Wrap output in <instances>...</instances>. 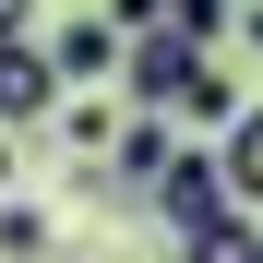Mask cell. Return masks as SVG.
Returning a JSON list of instances; mask_svg holds the SVG:
<instances>
[{"instance_id": "6da1fadb", "label": "cell", "mask_w": 263, "mask_h": 263, "mask_svg": "<svg viewBox=\"0 0 263 263\" xmlns=\"http://www.w3.org/2000/svg\"><path fill=\"white\" fill-rule=\"evenodd\" d=\"M203 60H215V48H192L180 24L132 36V48H120V108H132V120H180V96L203 84Z\"/></svg>"}, {"instance_id": "7a4b0ae2", "label": "cell", "mask_w": 263, "mask_h": 263, "mask_svg": "<svg viewBox=\"0 0 263 263\" xmlns=\"http://www.w3.org/2000/svg\"><path fill=\"white\" fill-rule=\"evenodd\" d=\"M144 215H156L180 251H192V239H215V228H239V192H228V167H215V144H180V167L156 180V203H144Z\"/></svg>"}, {"instance_id": "3957f363", "label": "cell", "mask_w": 263, "mask_h": 263, "mask_svg": "<svg viewBox=\"0 0 263 263\" xmlns=\"http://www.w3.org/2000/svg\"><path fill=\"white\" fill-rule=\"evenodd\" d=\"M60 108H72V84L48 60V36H36V48H0V132H12V144L60 132Z\"/></svg>"}, {"instance_id": "277c9868", "label": "cell", "mask_w": 263, "mask_h": 263, "mask_svg": "<svg viewBox=\"0 0 263 263\" xmlns=\"http://www.w3.org/2000/svg\"><path fill=\"white\" fill-rule=\"evenodd\" d=\"M120 48H132V36H120L108 12H72V24L48 36V60H60V84H72V96H96V84H120Z\"/></svg>"}, {"instance_id": "5b68a950", "label": "cell", "mask_w": 263, "mask_h": 263, "mask_svg": "<svg viewBox=\"0 0 263 263\" xmlns=\"http://www.w3.org/2000/svg\"><path fill=\"white\" fill-rule=\"evenodd\" d=\"M0 263H72V228H60L48 203L12 192V203H0Z\"/></svg>"}, {"instance_id": "8992f818", "label": "cell", "mask_w": 263, "mask_h": 263, "mask_svg": "<svg viewBox=\"0 0 263 263\" xmlns=\"http://www.w3.org/2000/svg\"><path fill=\"white\" fill-rule=\"evenodd\" d=\"M215 167H228V192H239V215H251V203H263V96L215 132Z\"/></svg>"}, {"instance_id": "52a82bcc", "label": "cell", "mask_w": 263, "mask_h": 263, "mask_svg": "<svg viewBox=\"0 0 263 263\" xmlns=\"http://www.w3.org/2000/svg\"><path fill=\"white\" fill-rule=\"evenodd\" d=\"M120 120H132V108H108V96H72V108H60V156H72V167H84V156H108V144H120Z\"/></svg>"}, {"instance_id": "ba28073f", "label": "cell", "mask_w": 263, "mask_h": 263, "mask_svg": "<svg viewBox=\"0 0 263 263\" xmlns=\"http://www.w3.org/2000/svg\"><path fill=\"white\" fill-rule=\"evenodd\" d=\"M239 108H251V96H239V84H228V72L203 60V84H192V96H180V132H228Z\"/></svg>"}, {"instance_id": "9c48e42d", "label": "cell", "mask_w": 263, "mask_h": 263, "mask_svg": "<svg viewBox=\"0 0 263 263\" xmlns=\"http://www.w3.org/2000/svg\"><path fill=\"white\" fill-rule=\"evenodd\" d=\"M167 24H180V36H192V48H215V36H228V24H239V0H167Z\"/></svg>"}, {"instance_id": "30bf717a", "label": "cell", "mask_w": 263, "mask_h": 263, "mask_svg": "<svg viewBox=\"0 0 263 263\" xmlns=\"http://www.w3.org/2000/svg\"><path fill=\"white\" fill-rule=\"evenodd\" d=\"M180 263H263V228H251V215H239V228H215V239H192Z\"/></svg>"}, {"instance_id": "8fae6325", "label": "cell", "mask_w": 263, "mask_h": 263, "mask_svg": "<svg viewBox=\"0 0 263 263\" xmlns=\"http://www.w3.org/2000/svg\"><path fill=\"white\" fill-rule=\"evenodd\" d=\"M36 24H48V0H0V48H36Z\"/></svg>"}, {"instance_id": "7c38bea8", "label": "cell", "mask_w": 263, "mask_h": 263, "mask_svg": "<svg viewBox=\"0 0 263 263\" xmlns=\"http://www.w3.org/2000/svg\"><path fill=\"white\" fill-rule=\"evenodd\" d=\"M12 180H24V144H12V132H0V203H12Z\"/></svg>"}, {"instance_id": "4fadbf2b", "label": "cell", "mask_w": 263, "mask_h": 263, "mask_svg": "<svg viewBox=\"0 0 263 263\" xmlns=\"http://www.w3.org/2000/svg\"><path fill=\"white\" fill-rule=\"evenodd\" d=\"M239 36H251V48H263V0H251V12H239Z\"/></svg>"}]
</instances>
